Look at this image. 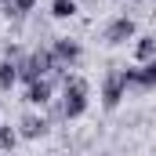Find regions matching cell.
Returning a JSON list of instances; mask_svg holds the SVG:
<instances>
[{"label":"cell","mask_w":156,"mask_h":156,"mask_svg":"<svg viewBox=\"0 0 156 156\" xmlns=\"http://www.w3.org/2000/svg\"><path fill=\"white\" fill-rule=\"evenodd\" d=\"M7 4H11V0H0V7H7Z\"/></svg>","instance_id":"cell-13"},{"label":"cell","mask_w":156,"mask_h":156,"mask_svg":"<svg viewBox=\"0 0 156 156\" xmlns=\"http://www.w3.org/2000/svg\"><path fill=\"white\" fill-rule=\"evenodd\" d=\"M22 102H26V105H37V109H47V105L55 102V80L44 76V80H37V83H29Z\"/></svg>","instance_id":"cell-5"},{"label":"cell","mask_w":156,"mask_h":156,"mask_svg":"<svg viewBox=\"0 0 156 156\" xmlns=\"http://www.w3.org/2000/svg\"><path fill=\"white\" fill-rule=\"evenodd\" d=\"M51 131V116H40V113H26V116L18 120V134L26 138V142H40L44 134Z\"/></svg>","instance_id":"cell-6"},{"label":"cell","mask_w":156,"mask_h":156,"mask_svg":"<svg viewBox=\"0 0 156 156\" xmlns=\"http://www.w3.org/2000/svg\"><path fill=\"white\" fill-rule=\"evenodd\" d=\"M51 55H55L58 69H73L80 58H83V47H80V40H73V37H55L51 40Z\"/></svg>","instance_id":"cell-3"},{"label":"cell","mask_w":156,"mask_h":156,"mask_svg":"<svg viewBox=\"0 0 156 156\" xmlns=\"http://www.w3.org/2000/svg\"><path fill=\"white\" fill-rule=\"evenodd\" d=\"M69 156H73V153H69Z\"/></svg>","instance_id":"cell-14"},{"label":"cell","mask_w":156,"mask_h":156,"mask_svg":"<svg viewBox=\"0 0 156 156\" xmlns=\"http://www.w3.org/2000/svg\"><path fill=\"white\" fill-rule=\"evenodd\" d=\"M134 87H142V91H153L156 87V58L134 66Z\"/></svg>","instance_id":"cell-7"},{"label":"cell","mask_w":156,"mask_h":156,"mask_svg":"<svg viewBox=\"0 0 156 156\" xmlns=\"http://www.w3.org/2000/svg\"><path fill=\"white\" fill-rule=\"evenodd\" d=\"M134 33H138V22H134L131 15H120V18H113V22L102 29V40H105L109 47H120V44L134 40Z\"/></svg>","instance_id":"cell-4"},{"label":"cell","mask_w":156,"mask_h":156,"mask_svg":"<svg viewBox=\"0 0 156 156\" xmlns=\"http://www.w3.org/2000/svg\"><path fill=\"white\" fill-rule=\"evenodd\" d=\"M22 142V134H18V127H11V123H0V153H15V145Z\"/></svg>","instance_id":"cell-10"},{"label":"cell","mask_w":156,"mask_h":156,"mask_svg":"<svg viewBox=\"0 0 156 156\" xmlns=\"http://www.w3.org/2000/svg\"><path fill=\"white\" fill-rule=\"evenodd\" d=\"M127 98V83L120 76V69H109L105 76H102V109H120V102Z\"/></svg>","instance_id":"cell-2"},{"label":"cell","mask_w":156,"mask_h":156,"mask_svg":"<svg viewBox=\"0 0 156 156\" xmlns=\"http://www.w3.org/2000/svg\"><path fill=\"white\" fill-rule=\"evenodd\" d=\"M87 94H91L87 80L69 76L62 83V98H55V102L47 105V109H51V120H80L87 113Z\"/></svg>","instance_id":"cell-1"},{"label":"cell","mask_w":156,"mask_h":156,"mask_svg":"<svg viewBox=\"0 0 156 156\" xmlns=\"http://www.w3.org/2000/svg\"><path fill=\"white\" fill-rule=\"evenodd\" d=\"M134 58H138V66H142V62H153V58H156V33H145V37H138V44H134Z\"/></svg>","instance_id":"cell-8"},{"label":"cell","mask_w":156,"mask_h":156,"mask_svg":"<svg viewBox=\"0 0 156 156\" xmlns=\"http://www.w3.org/2000/svg\"><path fill=\"white\" fill-rule=\"evenodd\" d=\"M4 11H7V15H15V18H29V15L37 11V0H11Z\"/></svg>","instance_id":"cell-12"},{"label":"cell","mask_w":156,"mask_h":156,"mask_svg":"<svg viewBox=\"0 0 156 156\" xmlns=\"http://www.w3.org/2000/svg\"><path fill=\"white\" fill-rule=\"evenodd\" d=\"M18 83V62L15 58H0V91H11Z\"/></svg>","instance_id":"cell-9"},{"label":"cell","mask_w":156,"mask_h":156,"mask_svg":"<svg viewBox=\"0 0 156 156\" xmlns=\"http://www.w3.org/2000/svg\"><path fill=\"white\" fill-rule=\"evenodd\" d=\"M80 11L76 0H51V18H73Z\"/></svg>","instance_id":"cell-11"}]
</instances>
